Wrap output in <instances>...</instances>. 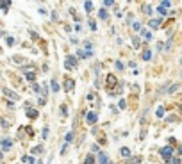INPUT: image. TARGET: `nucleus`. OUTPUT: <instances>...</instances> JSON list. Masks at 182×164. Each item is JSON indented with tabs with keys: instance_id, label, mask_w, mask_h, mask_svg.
I'll return each instance as SVG.
<instances>
[{
	"instance_id": "obj_33",
	"label": "nucleus",
	"mask_w": 182,
	"mask_h": 164,
	"mask_svg": "<svg viewBox=\"0 0 182 164\" xmlns=\"http://www.w3.org/2000/svg\"><path fill=\"white\" fill-rule=\"evenodd\" d=\"M134 47H136V48L139 47V39H138V38H134Z\"/></svg>"
},
{
	"instance_id": "obj_25",
	"label": "nucleus",
	"mask_w": 182,
	"mask_h": 164,
	"mask_svg": "<svg viewBox=\"0 0 182 164\" xmlns=\"http://www.w3.org/2000/svg\"><path fill=\"white\" fill-rule=\"evenodd\" d=\"M143 11H145L146 14H152V9H150V6H145V7H143Z\"/></svg>"
},
{
	"instance_id": "obj_26",
	"label": "nucleus",
	"mask_w": 182,
	"mask_h": 164,
	"mask_svg": "<svg viewBox=\"0 0 182 164\" xmlns=\"http://www.w3.org/2000/svg\"><path fill=\"white\" fill-rule=\"evenodd\" d=\"M114 66H116V70H123V64H121V61H116V64H114Z\"/></svg>"
},
{
	"instance_id": "obj_3",
	"label": "nucleus",
	"mask_w": 182,
	"mask_h": 164,
	"mask_svg": "<svg viewBox=\"0 0 182 164\" xmlns=\"http://www.w3.org/2000/svg\"><path fill=\"white\" fill-rule=\"evenodd\" d=\"M161 23H162V20H161V18H157V20H150L148 25H150V29H159V27H161Z\"/></svg>"
},
{
	"instance_id": "obj_36",
	"label": "nucleus",
	"mask_w": 182,
	"mask_h": 164,
	"mask_svg": "<svg viewBox=\"0 0 182 164\" xmlns=\"http://www.w3.org/2000/svg\"><path fill=\"white\" fill-rule=\"evenodd\" d=\"M0 159H2V152H0Z\"/></svg>"
},
{
	"instance_id": "obj_35",
	"label": "nucleus",
	"mask_w": 182,
	"mask_h": 164,
	"mask_svg": "<svg viewBox=\"0 0 182 164\" xmlns=\"http://www.w3.org/2000/svg\"><path fill=\"white\" fill-rule=\"evenodd\" d=\"M179 154H182V146H179Z\"/></svg>"
},
{
	"instance_id": "obj_31",
	"label": "nucleus",
	"mask_w": 182,
	"mask_h": 164,
	"mask_svg": "<svg viewBox=\"0 0 182 164\" xmlns=\"http://www.w3.org/2000/svg\"><path fill=\"white\" fill-rule=\"evenodd\" d=\"M89 27H91V31H97V25H95V21H89Z\"/></svg>"
},
{
	"instance_id": "obj_23",
	"label": "nucleus",
	"mask_w": 182,
	"mask_h": 164,
	"mask_svg": "<svg viewBox=\"0 0 182 164\" xmlns=\"http://www.w3.org/2000/svg\"><path fill=\"white\" fill-rule=\"evenodd\" d=\"M132 27H134V31H141V25H139L138 21H134V23H132Z\"/></svg>"
},
{
	"instance_id": "obj_21",
	"label": "nucleus",
	"mask_w": 182,
	"mask_h": 164,
	"mask_svg": "<svg viewBox=\"0 0 182 164\" xmlns=\"http://www.w3.org/2000/svg\"><path fill=\"white\" fill-rule=\"evenodd\" d=\"M41 152H43V146H36V148H34V150H32V154H41Z\"/></svg>"
},
{
	"instance_id": "obj_15",
	"label": "nucleus",
	"mask_w": 182,
	"mask_h": 164,
	"mask_svg": "<svg viewBox=\"0 0 182 164\" xmlns=\"http://www.w3.org/2000/svg\"><path fill=\"white\" fill-rule=\"evenodd\" d=\"M131 164H141V157H132Z\"/></svg>"
},
{
	"instance_id": "obj_16",
	"label": "nucleus",
	"mask_w": 182,
	"mask_h": 164,
	"mask_svg": "<svg viewBox=\"0 0 182 164\" xmlns=\"http://www.w3.org/2000/svg\"><path fill=\"white\" fill-rule=\"evenodd\" d=\"M157 13L159 14H166V7L164 6H157Z\"/></svg>"
},
{
	"instance_id": "obj_22",
	"label": "nucleus",
	"mask_w": 182,
	"mask_h": 164,
	"mask_svg": "<svg viewBox=\"0 0 182 164\" xmlns=\"http://www.w3.org/2000/svg\"><path fill=\"white\" fill-rule=\"evenodd\" d=\"M64 88H66V91H70V89H73V82H71V80H68V82H66V86H64Z\"/></svg>"
},
{
	"instance_id": "obj_24",
	"label": "nucleus",
	"mask_w": 182,
	"mask_h": 164,
	"mask_svg": "<svg viewBox=\"0 0 182 164\" xmlns=\"http://www.w3.org/2000/svg\"><path fill=\"white\" fill-rule=\"evenodd\" d=\"M27 79H29L30 82H34V79H36V77H34V73H32V72H29V73H27Z\"/></svg>"
},
{
	"instance_id": "obj_7",
	"label": "nucleus",
	"mask_w": 182,
	"mask_h": 164,
	"mask_svg": "<svg viewBox=\"0 0 182 164\" xmlns=\"http://www.w3.org/2000/svg\"><path fill=\"white\" fill-rule=\"evenodd\" d=\"M120 154H121V157H127V159H129V157H131V150H129L127 146H123L120 150Z\"/></svg>"
},
{
	"instance_id": "obj_14",
	"label": "nucleus",
	"mask_w": 182,
	"mask_h": 164,
	"mask_svg": "<svg viewBox=\"0 0 182 164\" xmlns=\"http://www.w3.org/2000/svg\"><path fill=\"white\" fill-rule=\"evenodd\" d=\"M64 139H66V143H71V141H73V132H68Z\"/></svg>"
},
{
	"instance_id": "obj_12",
	"label": "nucleus",
	"mask_w": 182,
	"mask_h": 164,
	"mask_svg": "<svg viewBox=\"0 0 182 164\" xmlns=\"http://www.w3.org/2000/svg\"><path fill=\"white\" fill-rule=\"evenodd\" d=\"M166 164H180V161H179L177 157H172V159H168V161H166Z\"/></svg>"
},
{
	"instance_id": "obj_30",
	"label": "nucleus",
	"mask_w": 182,
	"mask_h": 164,
	"mask_svg": "<svg viewBox=\"0 0 182 164\" xmlns=\"http://www.w3.org/2000/svg\"><path fill=\"white\" fill-rule=\"evenodd\" d=\"M162 114H164V109H162V107H159V109H157V116H162Z\"/></svg>"
},
{
	"instance_id": "obj_34",
	"label": "nucleus",
	"mask_w": 182,
	"mask_h": 164,
	"mask_svg": "<svg viewBox=\"0 0 182 164\" xmlns=\"http://www.w3.org/2000/svg\"><path fill=\"white\" fill-rule=\"evenodd\" d=\"M61 109H63V111H61V113L64 114V116H66V114H68V111H66V105H63V107H61Z\"/></svg>"
},
{
	"instance_id": "obj_29",
	"label": "nucleus",
	"mask_w": 182,
	"mask_h": 164,
	"mask_svg": "<svg viewBox=\"0 0 182 164\" xmlns=\"http://www.w3.org/2000/svg\"><path fill=\"white\" fill-rule=\"evenodd\" d=\"M161 6H164V7H170V6H172V4H170V2H168V0H164V2H161Z\"/></svg>"
},
{
	"instance_id": "obj_28",
	"label": "nucleus",
	"mask_w": 182,
	"mask_h": 164,
	"mask_svg": "<svg viewBox=\"0 0 182 164\" xmlns=\"http://www.w3.org/2000/svg\"><path fill=\"white\" fill-rule=\"evenodd\" d=\"M177 89H179V84H175L173 88H170V91H168V93H173V91H177Z\"/></svg>"
},
{
	"instance_id": "obj_5",
	"label": "nucleus",
	"mask_w": 182,
	"mask_h": 164,
	"mask_svg": "<svg viewBox=\"0 0 182 164\" xmlns=\"http://www.w3.org/2000/svg\"><path fill=\"white\" fill-rule=\"evenodd\" d=\"M4 93H6V95L9 96L11 100H18V95H16L14 91H11V89H4Z\"/></svg>"
},
{
	"instance_id": "obj_10",
	"label": "nucleus",
	"mask_w": 182,
	"mask_h": 164,
	"mask_svg": "<svg viewBox=\"0 0 182 164\" xmlns=\"http://www.w3.org/2000/svg\"><path fill=\"white\" fill-rule=\"evenodd\" d=\"M84 164H95V157H93V155H88V157L84 159Z\"/></svg>"
},
{
	"instance_id": "obj_13",
	"label": "nucleus",
	"mask_w": 182,
	"mask_h": 164,
	"mask_svg": "<svg viewBox=\"0 0 182 164\" xmlns=\"http://www.w3.org/2000/svg\"><path fill=\"white\" fill-rule=\"evenodd\" d=\"M107 84H116V77L114 75H107Z\"/></svg>"
},
{
	"instance_id": "obj_8",
	"label": "nucleus",
	"mask_w": 182,
	"mask_h": 164,
	"mask_svg": "<svg viewBox=\"0 0 182 164\" xmlns=\"http://www.w3.org/2000/svg\"><path fill=\"white\" fill-rule=\"evenodd\" d=\"M98 164H109V162H107V155H105V154L98 155Z\"/></svg>"
},
{
	"instance_id": "obj_9",
	"label": "nucleus",
	"mask_w": 182,
	"mask_h": 164,
	"mask_svg": "<svg viewBox=\"0 0 182 164\" xmlns=\"http://www.w3.org/2000/svg\"><path fill=\"white\" fill-rule=\"evenodd\" d=\"M143 59H145V61H150V59H152V52L150 50H145V52H143Z\"/></svg>"
},
{
	"instance_id": "obj_6",
	"label": "nucleus",
	"mask_w": 182,
	"mask_h": 164,
	"mask_svg": "<svg viewBox=\"0 0 182 164\" xmlns=\"http://www.w3.org/2000/svg\"><path fill=\"white\" fill-rule=\"evenodd\" d=\"M27 116L30 120H34V118H38V111L36 109H27Z\"/></svg>"
},
{
	"instance_id": "obj_38",
	"label": "nucleus",
	"mask_w": 182,
	"mask_h": 164,
	"mask_svg": "<svg viewBox=\"0 0 182 164\" xmlns=\"http://www.w3.org/2000/svg\"><path fill=\"white\" fill-rule=\"evenodd\" d=\"M0 36H2V32H0Z\"/></svg>"
},
{
	"instance_id": "obj_27",
	"label": "nucleus",
	"mask_w": 182,
	"mask_h": 164,
	"mask_svg": "<svg viewBox=\"0 0 182 164\" xmlns=\"http://www.w3.org/2000/svg\"><path fill=\"white\" fill-rule=\"evenodd\" d=\"M104 6H107V7H111V6H114V2H112V0H105V2H104Z\"/></svg>"
},
{
	"instance_id": "obj_2",
	"label": "nucleus",
	"mask_w": 182,
	"mask_h": 164,
	"mask_svg": "<svg viewBox=\"0 0 182 164\" xmlns=\"http://www.w3.org/2000/svg\"><path fill=\"white\" fill-rule=\"evenodd\" d=\"M75 66H77V59L68 55V57L64 59V68H66V70H71V68H75Z\"/></svg>"
},
{
	"instance_id": "obj_17",
	"label": "nucleus",
	"mask_w": 182,
	"mask_h": 164,
	"mask_svg": "<svg viewBox=\"0 0 182 164\" xmlns=\"http://www.w3.org/2000/svg\"><path fill=\"white\" fill-rule=\"evenodd\" d=\"M98 14H100L102 20H105V18H107V13H105V9H100V11H98Z\"/></svg>"
},
{
	"instance_id": "obj_11",
	"label": "nucleus",
	"mask_w": 182,
	"mask_h": 164,
	"mask_svg": "<svg viewBox=\"0 0 182 164\" xmlns=\"http://www.w3.org/2000/svg\"><path fill=\"white\" fill-rule=\"evenodd\" d=\"M84 7H86V13H91L93 11V4L91 2H84Z\"/></svg>"
},
{
	"instance_id": "obj_1",
	"label": "nucleus",
	"mask_w": 182,
	"mask_h": 164,
	"mask_svg": "<svg viewBox=\"0 0 182 164\" xmlns=\"http://www.w3.org/2000/svg\"><path fill=\"white\" fill-rule=\"evenodd\" d=\"M159 154H161V157H164L168 161V159H172V155H173V148L172 146H164V148H161Z\"/></svg>"
},
{
	"instance_id": "obj_19",
	"label": "nucleus",
	"mask_w": 182,
	"mask_h": 164,
	"mask_svg": "<svg viewBox=\"0 0 182 164\" xmlns=\"http://www.w3.org/2000/svg\"><path fill=\"white\" fill-rule=\"evenodd\" d=\"M52 89H54V91H55V93L59 91V84H57V82H55V80H52Z\"/></svg>"
},
{
	"instance_id": "obj_32",
	"label": "nucleus",
	"mask_w": 182,
	"mask_h": 164,
	"mask_svg": "<svg viewBox=\"0 0 182 164\" xmlns=\"http://www.w3.org/2000/svg\"><path fill=\"white\" fill-rule=\"evenodd\" d=\"M30 36H32V39H38V34H36L34 31H30Z\"/></svg>"
},
{
	"instance_id": "obj_4",
	"label": "nucleus",
	"mask_w": 182,
	"mask_h": 164,
	"mask_svg": "<svg viewBox=\"0 0 182 164\" xmlns=\"http://www.w3.org/2000/svg\"><path fill=\"white\" fill-rule=\"evenodd\" d=\"M97 118H98V116H97L95 113H88V114H86V120H88V123H89V125H93V123L97 121Z\"/></svg>"
},
{
	"instance_id": "obj_18",
	"label": "nucleus",
	"mask_w": 182,
	"mask_h": 164,
	"mask_svg": "<svg viewBox=\"0 0 182 164\" xmlns=\"http://www.w3.org/2000/svg\"><path fill=\"white\" fill-rule=\"evenodd\" d=\"M2 146H4V148L7 150V148L11 146V141H9V139H4V141H2Z\"/></svg>"
},
{
	"instance_id": "obj_20",
	"label": "nucleus",
	"mask_w": 182,
	"mask_h": 164,
	"mask_svg": "<svg viewBox=\"0 0 182 164\" xmlns=\"http://www.w3.org/2000/svg\"><path fill=\"white\" fill-rule=\"evenodd\" d=\"M9 6H11V2H0V7H2L4 11H7L6 7H9Z\"/></svg>"
},
{
	"instance_id": "obj_37",
	"label": "nucleus",
	"mask_w": 182,
	"mask_h": 164,
	"mask_svg": "<svg viewBox=\"0 0 182 164\" xmlns=\"http://www.w3.org/2000/svg\"><path fill=\"white\" fill-rule=\"evenodd\" d=\"M180 64H182V59H180Z\"/></svg>"
}]
</instances>
